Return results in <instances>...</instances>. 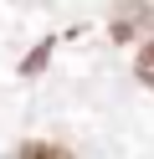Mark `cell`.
I'll use <instances>...</instances> for the list:
<instances>
[{
    "label": "cell",
    "instance_id": "obj_2",
    "mask_svg": "<svg viewBox=\"0 0 154 159\" xmlns=\"http://www.w3.org/2000/svg\"><path fill=\"white\" fill-rule=\"evenodd\" d=\"M133 67H139V82H149V87H154V41L139 52V62H133Z\"/></svg>",
    "mask_w": 154,
    "mask_h": 159
},
{
    "label": "cell",
    "instance_id": "obj_1",
    "mask_svg": "<svg viewBox=\"0 0 154 159\" xmlns=\"http://www.w3.org/2000/svg\"><path fill=\"white\" fill-rule=\"evenodd\" d=\"M10 159H72L62 144H41V139H31V144H21Z\"/></svg>",
    "mask_w": 154,
    "mask_h": 159
}]
</instances>
